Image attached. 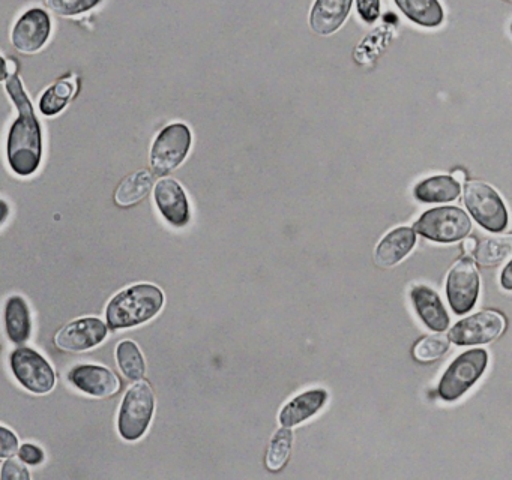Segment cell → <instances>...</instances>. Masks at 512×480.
<instances>
[{"label": "cell", "instance_id": "cell-1", "mask_svg": "<svg viewBox=\"0 0 512 480\" xmlns=\"http://www.w3.org/2000/svg\"><path fill=\"white\" fill-rule=\"evenodd\" d=\"M5 86L19 111L8 135V162L11 170L19 176H32L40 168L43 156L40 122L19 75L11 74L5 80Z\"/></svg>", "mask_w": 512, "mask_h": 480}, {"label": "cell", "instance_id": "cell-2", "mask_svg": "<svg viewBox=\"0 0 512 480\" xmlns=\"http://www.w3.org/2000/svg\"><path fill=\"white\" fill-rule=\"evenodd\" d=\"M164 294L157 285L136 284L119 291L106 309L110 329H131L148 323L160 314Z\"/></svg>", "mask_w": 512, "mask_h": 480}, {"label": "cell", "instance_id": "cell-3", "mask_svg": "<svg viewBox=\"0 0 512 480\" xmlns=\"http://www.w3.org/2000/svg\"><path fill=\"white\" fill-rule=\"evenodd\" d=\"M155 410V395L146 381H137L125 393L118 416L119 434L124 440L137 441L146 434Z\"/></svg>", "mask_w": 512, "mask_h": 480}, {"label": "cell", "instance_id": "cell-4", "mask_svg": "<svg viewBox=\"0 0 512 480\" xmlns=\"http://www.w3.org/2000/svg\"><path fill=\"white\" fill-rule=\"evenodd\" d=\"M413 230L431 242L455 243L469 236L472 221L460 207H434L422 213Z\"/></svg>", "mask_w": 512, "mask_h": 480}, {"label": "cell", "instance_id": "cell-5", "mask_svg": "<svg viewBox=\"0 0 512 480\" xmlns=\"http://www.w3.org/2000/svg\"><path fill=\"white\" fill-rule=\"evenodd\" d=\"M487 366L488 353L482 348H473L455 357L437 386L440 398L446 402L460 399L482 377Z\"/></svg>", "mask_w": 512, "mask_h": 480}, {"label": "cell", "instance_id": "cell-6", "mask_svg": "<svg viewBox=\"0 0 512 480\" xmlns=\"http://www.w3.org/2000/svg\"><path fill=\"white\" fill-rule=\"evenodd\" d=\"M464 206L472 218L490 233L506 230L509 222L508 210L496 189L481 180H470L463 191Z\"/></svg>", "mask_w": 512, "mask_h": 480}, {"label": "cell", "instance_id": "cell-7", "mask_svg": "<svg viewBox=\"0 0 512 480\" xmlns=\"http://www.w3.org/2000/svg\"><path fill=\"white\" fill-rule=\"evenodd\" d=\"M193 135L185 123L166 126L155 138L151 149V167L155 176H166L187 158Z\"/></svg>", "mask_w": 512, "mask_h": 480}, {"label": "cell", "instance_id": "cell-8", "mask_svg": "<svg viewBox=\"0 0 512 480\" xmlns=\"http://www.w3.org/2000/svg\"><path fill=\"white\" fill-rule=\"evenodd\" d=\"M10 365L14 377L29 392L44 395L52 392L56 375L49 360L29 347H19L11 353Z\"/></svg>", "mask_w": 512, "mask_h": 480}, {"label": "cell", "instance_id": "cell-9", "mask_svg": "<svg viewBox=\"0 0 512 480\" xmlns=\"http://www.w3.org/2000/svg\"><path fill=\"white\" fill-rule=\"evenodd\" d=\"M479 287L481 281L475 261L470 257L458 260L446 278V297L452 312L464 315L472 311L478 302Z\"/></svg>", "mask_w": 512, "mask_h": 480}, {"label": "cell", "instance_id": "cell-10", "mask_svg": "<svg viewBox=\"0 0 512 480\" xmlns=\"http://www.w3.org/2000/svg\"><path fill=\"white\" fill-rule=\"evenodd\" d=\"M505 327L506 320L500 312H475L454 324L449 330L448 339L460 347L484 345L499 338Z\"/></svg>", "mask_w": 512, "mask_h": 480}, {"label": "cell", "instance_id": "cell-11", "mask_svg": "<svg viewBox=\"0 0 512 480\" xmlns=\"http://www.w3.org/2000/svg\"><path fill=\"white\" fill-rule=\"evenodd\" d=\"M52 35V18L44 9L26 11L14 24L11 41L20 53L32 54L40 51Z\"/></svg>", "mask_w": 512, "mask_h": 480}, {"label": "cell", "instance_id": "cell-12", "mask_svg": "<svg viewBox=\"0 0 512 480\" xmlns=\"http://www.w3.org/2000/svg\"><path fill=\"white\" fill-rule=\"evenodd\" d=\"M107 333H109V324L104 323L100 318H79L56 333L55 344L61 350L80 353L103 344Z\"/></svg>", "mask_w": 512, "mask_h": 480}, {"label": "cell", "instance_id": "cell-13", "mask_svg": "<svg viewBox=\"0 0 512 480\" xmlns=\"http://www.w3.org/2000/svg\"><path fill=\"white\" fill-rule=\"evenodd\" d=\"M155 203L163 218L173 227L182 228L190 222V204L181 183L175 179H161L154 189Z\"/></svg>", "mask_w": 512, "mask_h": 480}, {"label": "cell", "instance_id": "cell-14", "mask_svg": "<svg viewBox=\"0 0 512 480\" xmlns=\"http://www.w3.org/2000/svg\"><path fill=\"white\" fill-rule=\"evenodd\" d=\"M68 380L80 392L94 398H109L118 392L121 383L115 372L100 365H79L68 372Z\"/></svg>", "mask_w": 512, "mask_h": 480}, {"label": "cell", "instance_id": "cell-15", "mask_svg": "<svg viewBox=\"0 0 512 480\" xmlns=\"http://www.w3.org/2000/svg\"><path fill=\"white\" fill-rule=\"evenodd\" d=\"M410 300L422 323L433 332H445L449 327V315L442 299L433 288L415 285L410 290Z\"/></svg>", "mask_w": 512, "mask_h": 480}, {"label": "cell", "instance_id": "cell-16", "mask_svg": "<svg viewBox=\"0 0 512 480\" xmlns=\"http://www.w3.org/2000/svg\"><path fill=\"white\" fill-rule=\"evenodd\" d=\"M328 402V392L325 389H311L299 393L295 398L290 399L283 408H281L280 420L281 426L286 428H295L301 423L307 422L311 417L316 416Z\"/></svg>", "mask_w": 512, "mask_h": 480}, {"label": "cell", "instance_id": "cell-17", "mask_svg": "<svg viewBox=\"0 0 512 480\" xmlns=\"http://www.w3.org/2000/svg\"><path fill=\"white\" fill-rule=\"evenodd\" d=\"M416 231L413 227H398L389 231L374 251V261L380 267H392L400 263L415 248Z\"/></svg>", "mask_w": 512, "mask_h": 480}, {"label": "cell", "instance_id": "cell-18", "mask_svg": "<svg viewBox=\"0 0 512 480\" xmlns=\"http://www.w3.org/2000/svg\"><path fill=\"white\" fill-rule=\"evenodd\" d=\"M353 0H316L310 12V27L317 35L337 32L349 17Z\"/></svg>", "mask_w": 512, "mask_h": 480}, {"label": "cell", "instance_id": "cell-19", "mask_svg": "<svg viewBox=\"0 0 512 480\" xmlns=\"http://www.w3.org/2000/svg\"><path fill=\"white\" fill-rule=\"evenodd\" d=\"M461 186L452 176H433L413 188V197L421 203H451L460 195Z\"/></svg>", "mask_w": 512, "mask_h": 480}, {"label": "cell", "instance_id": "cell-20", "mask_svg": "<svg viewBox=\"0 0 512 480\" xmlns=\"http://www.w3.org/2000/svg\"><path fill=\"white\" fill-rule=\"evenodd\" d=\"M5 327L14 344H25L31 336L32 321L28 303L22 296H11L5 305Z\"/></svg>", "mask_w": 512, "mask_h": 480}, {"label": "cell", "instance_id": "cell-21", "mask_svg": "<svg viewBox=\"0 0 512 480\" xmlns=\"http://www.w3.org/2000/svg\"><path fill=\"white\" fill-rule=\"evenodd\" d=\"M401 12L412 23L422 27H439L445 20V12L439 0H394Z\"/></svg>", "mask_w": 512, "mask_h": 480}, {"label": "cell", "instance_id": "cell-22", "mask_svg": "<svg viewBox=\"0 0 512 480\" xmlns=\"http://www.w3.org/2000/svg\"><path fill=\"white\" fill-rule=\"evenodd\" d=\"M154 186V174L148 170L136 171L119 183L115 200L119 206L130 207L148 197Z\"/></svg>", "mask_w": 512, "mask_h": 480}, {"label": "cell", "instance_id": "cell-23", "mask_svg": "<svg viewBox=\"0 0 512 480\" xmlns=\"http://www.w3.org/2000/svg\"><path fill=\"white\" fill-rule=\"evenodd\" d=\"M512 255V234H497V236L485 237L478 243L475 257L479 266L494 267L502 264L506 258Z\"/></svg>", "mask_w": 512, "mask_h": 480}, {"label": "cell", "instance_id": "cell-24", "mask_svg": "<svg viewBox=\"0 0 512 480\" xmlns=\"http://www.w3.org/2000/svg\"><path fill=\"white\" fill-rule=\"evenodd\" d=\"M116 360L125 378L139 381L145 377L146 363L139 345L133 341H122L116 348Z\"/></svg>", "mask_w": 512, "mask_h": 480}, {"label": "cell", "instance_id": "cell-25", "mask_svg": "<svg viewBox=\"0 0 512 480\" xmlns=\"http://www.w3.org/2000/svg\"><path fill=\"white\" fill-rule=\"evenodd\" d=\"M77 84L73 78H65L50 86L40 99V111L44 116H56L67 107L76 92Z\"/></svg>", "mask_w": 512, "mask_h": 480}, {"label": "cell", "instance_id": "cell-26", "mask_svg": "<svg viewBox=\"0 0 512 480\" xmlns=\"http://www.w3.org/2000/svg\"><path fill=\"white\" fill-rule=\"evenodd\" d=\"M293 432L292 428L278 429L272 437L269 444L268 453H266V465L269 470L278 471L289 461L290 453H292Z\"/></svg>", "mask_w": 512, "mask_h": 480}, {"label": "cell", "instance_id": "cell-27", "mask_svg": "<svg viewBox=\"0 0 512 480\" xmlns=\"http://www.w3.org/2000/svg\"><path fill=\"white\" fill-rule=\"evenodd\" d=\"M448 341L449 339H446L445 336H425L413 348V357L422 363L434 362V360L440 359L448 353Z\"/></svg>", "mask_w": 512, "mask_h": 480}, {"label": "cell", "instance_id": "cell-28", "mask_svg": "<svg viewBox=\"0 0 512 480\" xmlns=\"http://www.w3.org/2000/svg\"><path fill=\"white\" fill-rule=\"evenodd\" d=\"M103 0H47V5L55 14L74 17L97 8Z\"/></svg>", "mask_w": 512, "mask_h": 480}, {"label": "cell", "instance_id": "cell-29", "mask_svg": "<svg viewBox=\"0 0 512 480\" xmlns=\"http://www.w3.org/2000/svg\"><path fill=\"white\" fill-rule=\"evenodd\" d=\"M22 459L7 458V461L2 465V473L0 479L2 480H29L31 473L28 468L22 464Z\"/></svg>", "mask_w": 512, "mask_h": 480}, {"label": "cell", "instance_id": "cell-30", "mask_svg": "<svg viewBox=\"0 0 512 480\" xmlns=\"http://www.w3.org/2000/svg\"><path fill=\"white\" fill-rule=\"evenodd\" d=\"M19 440H17L16 434L10 429L2 426L0 428V456L2 458H11L19 452Z\"/></svg>", "mask_w": 512, "mask_h": 480}, {"label": "cell", "instance_id": "cell-31", "mask_svg": "<svg viewBox=\"0 0 512 480\" xmlns=\"http://www.w3.org/2000/svg\"><path fill=\"white\" fill-rule=\"evenodd\" d=\"M359 17L367 24H373L380 15V0H356Z\"/></svg>", "mask_w": 512, "mask_h": 480}, {"label": "cell", "instance_id": "cell-32", "mask_svg": "<svg viewBox=\"0 0 512 480\" xmlns=\"http://www.w3.org/2000/svg\"><path fill=\"white\" fill-rule=\"evenodd\" d=\"M19 458L22 459L25 464L37 465L43 464L44 462V452L41 447L35 446L32 443H25L19 450Z\"/></svg>", "mask_w": 512, "mask_h": 480}, {"label": "cell", "instance_id": "cell-33", "mask_svg": "<svg viewBox=\"0 0 512 480\" xmlns=\"http://www.w3.org/2000/svg\"><path fill=\"white\" fill-rule=\"evenodd\" d=\"M500 285L503 290L512 291V260L503 267L502 273H500Z\"/></svg>", "mask_w": 512, "mask_h": 480}, {"label": "cell", "instance_id": "cell-34", "mask_svg": "<svg viewBox=\"0 0 512 480\" xmlns=\"http://www.w3.org/2000/svg\"><path fill=\"white\" fill-rule=\"evenodd\" d=\"M476 248H478V240L475 237H466L463 240V249L467 255L475 254Z\"/></svg>", "mask_w": 512, "mask_h": 480}, {"label": "cell", "instance_id": "cell-35", "mask_svg": "<svg viewBox=\"0 0 512 480\" xmlns=\"http://www.w3.org/2000/svg\"><path fill=\"white\" fill-rule=\"evenodd\" d=\"M452 177H454L455 180H457L458 183H464L466 182V173H464L463 170H460V168H458V170H454L452 171Z\"/></svg>", "mask_w": 512, "mask_h": 480}, {"label": "cell", "instance_id": "cell-36", "mask_svg": "<svg viewBox=\"0 0 512 480\" xmlns=\"http://www.w3.org/2000/svg\"><path fill=\"white\" fill-rule=\"evenodd\" d=\"M2 207H4V216H2V222H5V219H7L8 215V206L7 203H5V201H2Z\"/></svg>", "mask_w": 512, "mask_h": 480}, {"label": "cell", "instance_id": "cell-37", "mask_svg": "<svg viewBox=\"0 0 512 480\" xmlns=\"http://www.w3.org/2000/svg\"><path fill=\"white\" fill-rule=\"evenodd\" d=\"M506 2H512V0H506Z\"/></svg>", "mask_w": 512, "mask_h": 480}, {"label": "cell", "instance_id": "cell-38", "mask_svg": "<svg viewBox=\"0 0 512 480\" xmlns=\"http://www.w3.org/2000/svg\"><path fill=\"white\" fill-rule=\"evenodd\" d=\"M511 33H512V23H511Z\"/></svg>", "mask_w": 512, "mask_h": 480}]
</instances>
